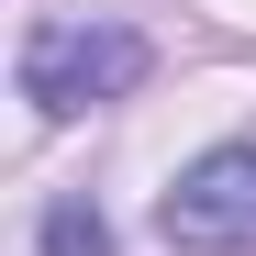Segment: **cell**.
<instances>
[{
    "mask_svg": "<svg viewBox=\"0 0 256 256\" xmlns=\"http://www.w3.org/2000/svg\"><path fill=\"white\" fill-rule=\"evenodd\" d=\"M145 67H156V45L134 22H45L22 45V100L34 112H90V100L145 90Z\"/></svg>",
    "mask_w": 256,
    "mask_h": 256,
    "instance_id": "cell-1",
    "label": "cell"
},
{
    "mask_svg": "<svg viewBox=\"0 0 256 256\" xmlns=\"http://www.w3.org/2000/svg\"><path fill=\"white\" fill-rule=\"evenodd\" d=\"M167 245H200V256H234L256 245V145H212L178 190H167Z\"/></svg>",
    "mask_w": 256,
    "mask_h": 256,
    "instance_id": "cell-2",
    "label": "cell"
},
{
    "mask_svg": "<svg viewBox=\"0 0 256 256\" xmlns=\"http://www.w3.org/2000/svg\"><path fill=\"white\" fill-rule=\"evenodd\" d=\"M45 245H56V256H112V234H100L90 200H56V212H45Z\"/></svg>",
    "mask_w": 256,
    "mask_h": 256,
    "instance_id": "cell-3",
    "label": "cell"
}]
</instances>
